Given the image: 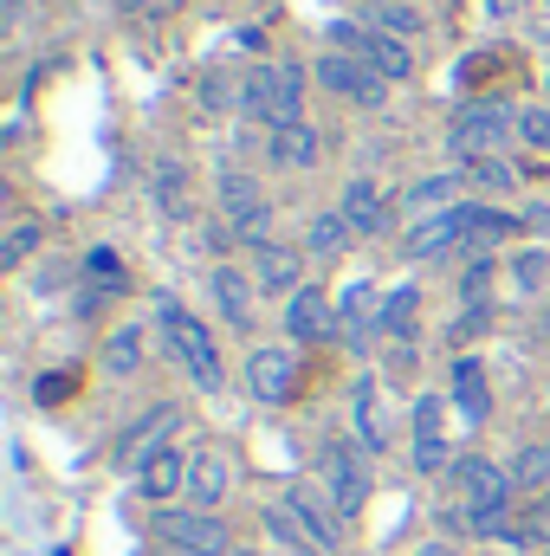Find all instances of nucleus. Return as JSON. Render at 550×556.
<instances>
[{"instance_id":"26","label":"nucleus","mask_w":550,"mask_h":556,"mask_svg":"<svg viewBox=\"0 0 550 556\" xmlns=\"http://www.w3.org/2000/svg\"><path fill=\"white\" fill-rule=\"evenodd\" d=\"M350 220L337 214V207H324V214H311L304 220V260H343L350 253Z\"/></svg>"},{"instance_id":"27","label":"nucleus","mask_w":550,"mask_h":556,"mask_svg":"<svg viewBox=\"0 0 550 556\" xmlns=\"http://www.w3.org/2000/svg\"><path fill=\"white\" fill-rule=\"evenodd\" d=\"M414 324H421V291H414V285H396V291L383 298V311H376V337L414 343Z\"/></svg>"},{"instance_id":"23","label":"nucleus","mask_w":550,"mask_h":556,"mask_svg":"<svg viewBox=\"0 0 550 556\" xmlns=\"http://www.w3.org/2000/svg\"><path fill=\"white\" fill-rule=\"evenodd\" d=\"M466 188H473V175L466 168H440V175H421L409 188V214H447V207H460L466 201Z\"/></svg>"},{"instance_id":"10","label":"nucleus","mask_w":550,"mask_h":556,"mask_svg":"<svg viewBox=\"0 0 550 556\" xmlns=\"http://www.w3.org/2000/svg\"><path fill=\"white\" fill-rule=\"evenodd\" d=\"M247 395L260 408H285L298 395V343H253L247 350Z\"/></svg>"},{"instance_id":"25","label":"nucleus","mask_w":550,"mask_h":556,"mask_svg":"<svg viewBox=\"0 0 550 556\" xmlns=\"http://www.w3.org/2000/svg\"><path fill=\"white\" fill-rule=\"evenodd\" d=\"M518 233V214L505 207H486V201H466V253H492L499 240Z\"/></svg>"},{"instance_id":"24","label":"nucleus","mask_w":550,"mask_h":556,"mask_svg":"<svg viewBox=\"0 0 550 556\" xmlns=\"http://www.w3.org/2000/svg\"><path fill=\"white\" fill-rule=\"evenodd\" d=\"M149 201H155L162 220H188V214H195V181H188V168H182V162H155V168H149Z\"/></svg>"},{"instance_id":"40","label":"nucleus","mask_w":550,"mask_h":556,"mask_svg":"<svg viewBox=\"0 0 550 556\" xmlns=\"http://www.w3.org/2000/svg\"><path fill=\"white\" fill-rule=\"evenodd\" d=\"M518 142H532L538 155H550V104H525L518 111Z\"/></svg>"},{"instance_id":"29","label":"nucleus","mask_w":550,"mask_h":556,"mask_svg":"<svg viewBox=\"0 0 550 556\" xmlns=\"http://www.w3.org/2000/svg\"><path fill=\"white\" fill-rule=\"evenodd\" d=\"M350 433H357V446H363V453H383V446H389L383 415H376V382H363V389L350 395Z\"/></svg>"},{"instance_id":"16","label":"nucleus","mask_w":550,"mask_h":556,"mask_svg":"<svg viewBox=\"0 0 550 556\" xmlns=\"http://www.w3.org/2000/svg\"><path fill=\"white\" fill-rule=\"evenodd\" d=\"M447 402L466 415V427H486L492 420V389H486V363L466 350V356H453V369H447Z\"/></svg>"},{"instance_id":"14","label":"nucleus","mask_w":550,"mask_h":556,"mask_svg":"<svg viewBox=\"0 0 550 556\" xmlns=\"http://www.w3.org/2000/svg\"><path fill=\"white\" fill-rule=\"evenodd\" d=\"M453 247H466V201L447 207V214H421L409 233H402V253H409V260H440V253H453Z\"/></svg>"},{"instance_id":"46","label":"nucleus","mask_w":550,"mask_h":556,"mask_svg":"<svg viewBox=\"0 0 550 556\" xmlns=\"http://www.w3.org/2000/svg\"><path fill=\"white\" fill-rule=\"evenodd\" d=\"M545 91H550V72H545Z\"/></svg>"},{"instance_id":"44","label":"nucleus","mask_w":550,"mask_h":556,"mask_svg":"<svg viewBox=\"0 0 550 556\" xmlns=\"http://www.w3.org/2000/svg\"><path fill=\"white\" fill-rule=\"evenodd\" d=\"M532 556H550V544H545V551H532Z\"/></svg>"},{"instance_id":"8","label":"nucleus","mask_w":550,"mask_h":556,"mask_svg":"<svg viewBox=\"0 0 550 556\" xmlns=\"http://www.w3.org/2000/svg\"><path fill=\"white\" fill-rule=\"evenodd\" d=\"M311 78L330 91V98H343V104H357V111H376L383 98H389V78L370 65V59H357V52H317V65H311Z\"/></svg>"},{"instance_id":"38","label":"nucleus","mask_w":550,"mask_h":556,"mask_svg":"<svg viewBox=\"0 0 550 556\" xmlns=\"http://www.w3.org/2000/svg\"><path fill=\"white\" fill-rule=\"evenodd\" d=\"M486 330H492V304H460V317L447 324V343L466 356V343H479Z\"/></svg>"},{"instance_id":"3","label":"nucleus","mask_w":550,"mask_h":556,"mask_svg":"<svg viewBox=\"0 0 550 556\" xmlns=\"http://www.w3.org/2000/svg\"><path fill=\"white\" fill-rule=\"evenodd\" d=\"M512 137H518V111L499 104V98H479V104H460V111H453V124H447V155L466 168V162L505 155Z\"/></svg>"},{"instance_id":"42","label":"nucleus","mask_w":550,"mask_h":556,"mask_svg":"<svg viewBox=\"0 0 550 556\" xmlns=\"http://www.w3.org/2000/svg\"><path fill=\"white\" fill-rule=\"evenodd\" d=\"M227 98H234V91H227V78H221V72H208V78H201V104H208V111H227Z\"/></svg>"},{"instance_id":"18","label":"nucleus","mask_w":550,"mask_h":556,"mask_svg":"<svg viewBox=\"0 0 550 556\" xmlns=\"http://www.w3.org/2000/svg\"><path fill=\"white\" fill-rule=\"evenodd\" d=\"M175 420H182V408H175V402H155V408H149V415H142L137 427L117 440V466H124L130 479H137V466L149 459V453H162V446H168V427H175Z\"/></svg>"},{"instance_id":"12","label":"nucleus","mask_w":550,"mask_h":556,"mask_svg":"<svg viewBox=\"0 0 550 556\" xmlns=\"http://www.w3.org/2000/svg\"><path fill=\"white\" fill-rule=\"evenodd\" d=\"M337 337V298L324 285H298L285 298V343H324Z\"/></svg>"},{"instance_id":"1","label":"nucleus","mask_w":550,"mask_h":556,"mask_svg":"<svg viewBox=\"0 0 550 556\" xmlns=\"http://www.w3.org/2000/svg\"><path fill=\"white\" fill-rule=\"evenodd\" d=\"M155 330H162V343H168V356L188 369V382L195 389H221L227 382V363H221V343H214V330H208V317H195L182 298H155Z\"/></svg>"},{"instance_id":"33","label":"nucleus","mask_w":550,"mask_h":556,"mask_svg":"<svg viewBox=\"0 0 550 556\" xmlns=\"http://www.w3.org/2000/svg\"><path fill=\"white\" fill-rule=\"evenodd\" d=\"M409 466L421 472V479H440V472L460 466V453L447 446V433H421V440H409Z\"/></svg>"},{"instance_id":"2","label":"nucleus","mask_w":550,"mask_h":556,"mask_svg":"<svg viewBox=\"0 0 550 556\" xmlns=\"http://www.w3.org/2000/svg\"><path fill=\"white\" fill-rule=\"evenodd\" d=\"M304 98H311V72L298 59H273V65L247 72V85H240V111L266 130L304 124Z\"/></svg>"},{"instance_id":"43","label":"nucleus","mask_w":550,"mask_h":556,"mask_svg":"<svg viewBox=\"0 0 550 556\" xmlns=\"http://www.w3.org/2000/svg\"><path fill=\"white\" fill-rule=\"evenodd\" d=\"M409 556H466V551H460L453 538H427V544H414Z\"/></svg>"},{"instance_id":"39","label":"nucleus","mask_w":550,"mask_h":556,"mask_svg":"<svg viewBox=\"0 0 550 556\" xmlns=\"http://www.w3.org/2000/svg\"><path fill=\"white\" fill-rule=\"evenodd\" d=\"M512 544H518V551H545V544H550V492L532 505V511H525V518H518Z\"/></svg>"},{"instance_id":"30","label":"nucleus","mask_w":550,"mask_h":556,"mask_svg":"<svg viewBox=\"0 0 550 556\" xmlns=\"http://www.w3.org/2000/svg\"><path fill=\"white\" fill-rule=\"evenodd\" d=\"M505 472H512L518 492H550V440H525Z\"/></svg>"},{"instance_id":"35","label":"nucleus","mask_w":550,"mask_h":556,"mask_svg":"<svg viewBox=\"0 0 550 556\" xmlns=\"http://www.w3.org/2000/svg\"><path fill=\"white\" fill-rule=\"evenodd\" d=\"M39 247H46V220H13V227H7V240H0V266H7V273H20Z\"/></svg>"},{"instance_id":"5","label":"nucleus","mask_w":550,"mask_h":556,"mask_svg":"<svg viewBox=\"0 0 550 556\" xmlns=\"http://www.w3.org/2000/svg\"><path fill=\"white\" fill-rule=\"evenodd\" d=\"M155 538L175 556H227L234 551L227 518L221 511H201V505H162L155 511Z\"/></svg>"},{"instance_id":"45","label":"nucleus","mask_w":550,"mask_h":556,"mask_svg":"<svg viewBox=\"0 0 550 556\" xmlns=\"http://www.w3.org/2000/svg\"><path fill=\"white\" fill-rule=\"evenodd\" d=\"M304 556H324V551H304Z\"/></svg>"},{"instance_id":"19","label":"nucleus","mask_w":550,"mask_h":556,"mask_svg":"<svg viewBox=\"0 0 550 556\" xmlns=\"http://www.w3.org/2000/svg\"><path fill=\"white\" fill-rule=\"evenodd\" d=\"M188 459H195V453H175V446L149 453V459L137 466V479H130V485H137V498H149V505H168L175 492H188Z\"/></svg>"},{"instance_id":"34","label":"nucleus","mask_w":550,"mask_h":556,"mask_svg":"<svg viewBox=\"0 0 550 556\" xmlns=\"http://www.w3.org/2000/svg\"><path fill=\"white\" fill-rule=\"evenodd\" d=\"M505 278H512V291H518V298H538V291L550 285V253H545V247H525V253H512Z\"/></svg>"},{"instance_id":"21","label":"nucleus","mask_w":550,"mask_h":556,"mask_svg":"<svg viewBox=\"0 0 550 556\" xmlns=\"http://www.w3.org/2000/svg\"><path fill=\"white\" fill-rule=\"evenodd\" d=\"M227 492H234V466H227V453L201 446V453L188 459V498H195L201 511H221V505H227Z\"/></svg>"},{"instance_id":"9","label":"nucleus","mask_w":550,"mask_h":556,"mask_svg":"<svg viewBox=\"0 0 550 556\" xmlns=\"http://www.w3.org/2000/svg\"><path fill=\"white\" fill-rule=\"evenodd\" d=\"M330 46L337 52H357V59H370L389 85H409L414 78V46L409 39H389V33H376V26H357V20H337L330 26Z\"/></svg>"},{"instance_id":"22","label":"nucleus","mask_w":550,"mask_h":556,"mask_svg":"<svg viewBox=\"0 0 550 556\" xmlns=\"http://www.w3.org/2000/svg\"><path fill=\"white\" fill-rule=\"evenodd\" d=\"M376 311H383L376 285H370V278H357V285L337 298V337H343L350 350H363V337H376Z\"/></svg>"},{"instance_id":"41","label":"nucleus","mask_w":550,"mask_h":556,"mask_svg":"<svg viewBox=\"0 0 550 556\" xmlns=\"http://www.w3.org/2000/svg\"><path fill=\"white\" fill-rule=\"evenodd\" d=\"M447 408H453L447 395H414V408H409L414 440H421V433H440V420H447Z\"/></svg>"},{"instance_id":"20","label":"nucleus","mask_w":550,"mask_h":556,"mask_svg":"<svg viewBox=\"0 0 550 556\" xmlns=\"http://www.w3.org/2000/svg\"><path fill=\"white\" fill-rule=\"evenodd\" d=\"M317 155H324V137H317L311 124H285V130L266 137V162H273L278 175H311Z\"/></svg>"},{"instance_id":"4","label":"nucleus","mask_w":550,"mask_h":556,"mask_svg":"<svg viewBox=\"0 0 550 556\" xmlns=\"http://www.w3.org/2000/svg\"><path fill=\"white\" fill-rule=\"evenodd\" d=\"M214 201H221V227H227V240H240L247 253L273 240V201H266V188H260L247 168H221Z\"/></svg>"},{"instance_id":"31","label":"nucleus","mask_w":550,"mask_h":556,"mask_svg":"<svg viewBox=\"0 0 550 556\" xmlns=\"http://www.w3.org/2000/svg\"><path fill=\"white\" fill-rule=\"evenodd\" d=\"M363 20H370L376 33H389V39H409V46L421 39V13H414L409 0H370Z\"/></svg>"},{"instance_id":"15","label":"nucleus","mask_w":550,"mask_h":556,"mask_svg":"<svg viewBox=\"0 0 550 556\" xmlns=\"http://www.w3.org/2000/svg\"><path fill=\"white\" fill-rule=\"evenodd\" d=\"M337 214L350 220V233H357V240L383 233V227H389V194H383V181H376V175H350V181H343V194H337Z\"/></svg>"},{"instance_id":"32","label":"nucleus","mask_w":550,"mask_h":556,"mask_svg":"<svg viewBox=\"0 0 550 556\" xmlns=\"http://www.w3.org/2000/svg\"><path fill=\"white\" fill-rule=\"evenodd\" d=\"M466 175H473V188H479V194H518V181H525V168H518L512 155H486V162H466Z\"/></svg>"},{"instance_id":"13","label":"nucleus","mask_w":550,"mask_h":556,"mask_svg":"<svg viewBox=\"0 0 550 556\" xmlns=\"http://www.w3.org/2000/svg\"><path fill=\"white\" fill-rule=\"evenodd\" d=\"M208 304L221 311V324L227 330H253V311H260V285H253V273L247 266H214L208 273Z\"/></svg>"},{"instance_id":"6","label":"nucleus","mask_w":550,"mask_h":556,"mask_svg":"<svg viewBox=\"0 0 550 556\" xmlns=\"http://www.w3.org/2000/svg\"><path fill=\"white\" fill-rule=\"evenodd\" d=\"M317 479H324L337 518H357V511L370 505V453H363L357 440H324V453H317Z\"/></svg>"},{"instance_id":"28","label":"nucleus","mask_w":550,"mask_h":556,"mask_svg":"<svg viewBox=\"0 0 550 556\" xmlns=\"http://www.w3.org/2000/svg\"><path fill=\"white\" fill-rule=\"evenodd\" d=\"M142 350H149L142 324H117V330L104 337V376H111V382H130L142 369Z\"/></svg>"},{"instance_id":"17","label":"nucleus","mask_w":550,"mask_h":556,"mask_svg":"<svg viewBox=\"0 0 550 556\" xmlns=\"http://www.w3.org/2000/svg\"><path fill=\"white\" fill-rule=\"evenodd\" d=\"M247 273L260 285V298H291L304 285V253L285 247V240H266V247H253V266Z\"/></svg>"},{"instance_id":"7","label":"nucleus","mask_w":550,"mask_h":556,"mask_svg":"<svg viewBox=\"0 0 550 556\" xmlns=\"http://www.w3.org/2000/svg\"><path fill=\"white\" fill-rule=\"evenodd\" d=\"M512 498H518V485H512V472H505L499 459H486V453H460V466H453V505H460V511L512 518Z\"/></svg>"},{"instance_id":"36","label":"nucleus","mask_w":550,"mask_h":556,"mask_svg":"<svg viewBox=\"0 0 550 556\" xmlns=\"http://www.w3.org/2000/svg\"><path fill=\"white\" fill-rule=\"evenodd\" d=\"M85 278H91L98 291H111V298H117V291H130V266H124V253H117V247H91V253H85Z\"/></svg>"},{"instance_id":"11","label":"nucleus","mask_w":550,"mask_h":556,"mask_svg":"<svg viewBox=\"0 0 550 556\" xmlns=\"http://www.w3.org/2000/svg\"><path fill=\"white\" fill-rule=\"evenodd\" d=\"M278 505H285V518L304 531V544H311V551H324V556L343 551V518H337V505H330V492H324V485H291Z\"/></svg>"},{"instance_id":"37","label":"nucleus","mask_w":550,"mask_h":556,"mask_svg":"<svg viewBox=\"0 0 550 556\" xmlns=\"http://www.w3.org/2000/svg\"><path fill=\"white\" fill-rule=\"evenodd\" d=\"M492 273H499V260H492V253H466V273H460V304H492Z\"/></svg>"}]
</instances>
